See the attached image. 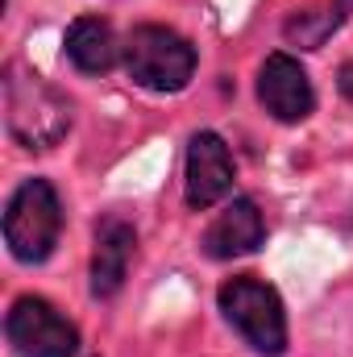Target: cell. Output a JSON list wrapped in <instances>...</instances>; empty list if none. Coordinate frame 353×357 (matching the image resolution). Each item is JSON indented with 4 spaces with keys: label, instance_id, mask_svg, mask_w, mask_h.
Instances as JSON below:
<instances>
[{
    "label": "cell",
    "instance_id": "cell-11",
    "mask_svg": "<svg viewBox=\"0 0 353 357\" xmlns=\"http://www.w3.org/2000/svg\"><path fill=\"white\" fill-rule=\"evenodd\" d=\"M350 8H353V0H333V4H324V8H316V13H299V17L287 21V38H291L299 50H320L324 38L350 17Z\"/></svg>",
    "mask_w": 353,
    "mask_h": 357
},
{
    "label": "cell",
    "instance_id": "cell-6",
    "mask_svg": "<svg viewBox=\"0 0 353 357\" xmlns=\"http://www.w3.org/2000/svg\"><path fill=\"white\" fill-rule=\"evenodd\" d=\"M258 100L266 104V112L274 121H303L312 108H316V91H312V79L308 71L291 59V54H270L258 71Z\"/></svg>",
    "mask_w": 353,
    "mask_h": 357
},
{
    "label": "cell",
    "instance_id": "cell-12",
    "mask_svg": "<svg viewBox=\"0 0 353 357\" xmlns=\"http://www.w3.org/2000/svg\"><path fill=\"white\" fill-rule=\"evenodd\" d=\"M337 88H341V96H345V100H353V59L341 67V71H337Z\"/></svg>",
    "mask_w": 353,
    "mask_h": 357
},
{
    "label": "cell",
    "instance_id": "cell-5",
    "mask_svg": "<svg viewBox=\"0 0 353 357\" xmlns=\"http://www.w3.org/2000/svg\"><path fill=\"white\" fill-rule=\"evenodd\" d=\"M4 333L13 341V349L21 357H75L80 354V333L71 320L59 316V307H50L38 295H21L8 307Z\"/></svg>",
    "mask_w": 353,
    "mask_h": 357
},
{
    "label": "cell",
    "instance_id": "cell-1",
    "mask_svg": "<svg viewBox=\"0 0 353 357\" xmlns=\"http://www.w3.org/2000/svg\"><path fill=\"white\" fill-rule=\"evenodd\" d=\"M4 121H8V133L21 146L50 150L71 129V104L42 75H33V71L13 63L8 75H4Z\"/></svg>",
    "mask_w": 353,
    "mask_h": 357
},
{
    "label": "cell",
    "instance_id": "cell-10",
    "mask_svg": "<svg viewBox=\"0 0 353 357\" xmlns=\"http://www.w3.org/2000/svg\"><path fill=\"white\" fill-rule=\"evenodd\" d=\"M67 54H71V63H75L80 71L100 75V71H108V67L117 63L121 46H117V33H112L108 21H100V17H80V21H71V29H67Z\"/></svg>",
    "mask_w": 353,
    "mask_h": 357
},
{
    "label": "cell",
    "instance_id": "cell-3",
    "mask_svg": "<svg viewBox=\"0 0 353 357\" xmlns=\"http://www.w3.org/2000/svg\"><path fill=\"white\" fill-rule=\"evenodd\" d=\"M220 312L246 337V345H254L258 354L278 357L287 349V312L270 282L254 278V274L229 278L220 287Z\"/></svg>",
    "mask_w": 353,
    "mask_h": 357
},
{
    "label": "cell",
    "instance_id": "cell-7",
    "mask_svg": "<svg viewBox=\"0 0 353 357\" xmlns=\"http://www.w3.org/2000/svg\"><path fill=\"white\" fill-rule=\"evenodd\" d=\"M233 191V158L216 133H195L187 146V208L204 212Z\"/></svg>",
    "mask_w": 353,
    "mask_h": 357
},
{
    "label": "cell",
    "instance_id": "cell-4",
    "mask_svg": "<svg viewBox=\"0 0 353 357\" xmlns=\"http://www.w3.org/2000/svg\"><path fill=\"white\" fill-rule=\"evenodd\" d=\"M129 75L150 91H183L195 75V50L167 25H137L125 42Z\"/></svg>",
    "mask_w": 353,
    "mask_h": 357
},
{
    "label": "cell",
    "instance_id": "cell-8",
    "mask_svg": "<svg viewBox=\"0 0 353 357\" xmlns=\"http://www.w3.org/2000/svg\"><path fill=\"white\" fill-rule=\"evenodd\" d=\"M266 237L262 212L254 199H233L204 233V254L216 258V262H229V258H241V254H254Z\"/></svg>",
    "mask_w": 353,
    "mask_h": 357
},
{
    "label": "cell",
    "instance_id": "cell-2",
    "mask_svg": "<svg viewBox=\"0 0 353 357\" xmlns=\"http://www.w3.org/2000/svg\"><path fill=\"white\" fill-rule=\"evenodd\" d=\"M63 233V208L46 178H25L4 208V241L17 262H46Z\"/></svg>",
    "mask_w": 353,
    "mask_h": 357
},
{
    "label": "cell",
    "instance_id": "cell-9",
    "mask_svg": "<svg viewBox=\"0 0 353 357\" xmlns=\"http://www.w3.org/2000/svg\"><path fill=\"white\" fill-rule=\"evenodd\" d=\"M137 250V233L133 225L108 216L100 229H96V258H91V295L96 299H108L121 291L125 274H129V258Z\"/></svg>",
    "mask_w": 353,
    "mask_h": 357
}]
</instances>
